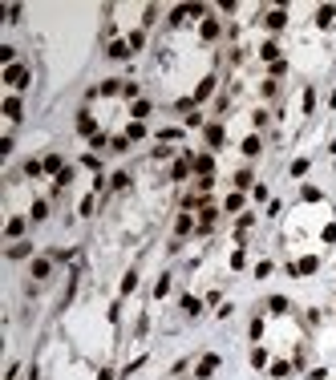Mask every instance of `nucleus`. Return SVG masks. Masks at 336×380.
Returning a JSON list of instances; mask_svg holds the SVG:
<instances>
[{"label": "nucleus", "instance_id": "17", "mask_svg": "<svg viewBox=\"0 0 336 380\" xmlns=\"http://www.w3.org/2000/svg\"><path fill=\"white\" fill-rule=\"evenodd\" d=\"M190 231H195L190 215H178V222H174V235H190Z\"/></svg>", "mask_w": 336, "mask_h": 380}, {"label": "nucleus", "instance_id": "1", "mask_svg": "<svg viewBox=\"0 0 336 380\" xmlns=\"http://www.w3.org/2000/svg\"><path fill=\"white\" fill-rule=\"evenodd\" d=\"M316 267H320V259H316V255H304V259H300V263H292L287 271H292V275H312Z\"/></svg>", "mask_w": 336, "mask_h": 380}, {"label": "nucleus", "instance_id": "26", "mask_svg": "<svg viewBox=\"0 0 336 380\" xmlns=\"http://www.w3.org/2000/svg\"><path fill=\"white\" fill-rule=\"evenodd\" d=\"M122 89H126V85H117V81H102V85H98V93H106V97H110V93H122Z\"/></svg>", "mask_w": 336, "mask_h": 380}, {"label": "nucleus", "instance_id": "25", "mask_svg": "<svg viewBox=\"0 0 336 380\" xmlns=\"http://www.w3.org/2000/svg\"><path fill=\"white\" fill-rule=\"evenodd\" d=\"M336 16V8H320V12H316V24H320V29H328V20H332Z\"/></svg>", "mask_w": 336, "mask_h": 380}, {"label": "nucleus", "instance_id": "21", "mask_svg": "<svg viewBox=\"0 0 336 380\" xmlns=\"http://www.w3.org/2000/svg\"><path fill=\"white\" fill-rule=\"evenodd\" d=\"M182 312H186V316H199V312H203V303H199L195 295H186V299H182Z\"/></svg>", "mask_w": 336, "mask_h": 380}, {"label": "nucleus", "instance_id": "2", "mask_svg": "<svg viewBox=\"0 0 336 380\" xmlns=\"http://www.w3.org/2000/svg\"><path fill=\"white\" fill-rule=\"evenodd\" d=\"M4 81H8L12 89H20V85H29V73H25L20 65H8V73H4Z\"/></svg>", "mask_w": 336, "mask_h": 380}, {"label": "nucleus", "instance_id": "8", "mask_svg": "<svg viewBox=\"0 0 336 380\" xmlns=\"http://www.w3.org/2000/svg\"><path fill=\"white\" fill-rule=\"evenodd\" d=\"M29 218H33V222H45V218H49V202H45V198H37V202L29 207Z\"/></svg>", "mask_w": 336, "mask_h": 380}, {"label": "nucleus", "instance_id": "18", "mask_svg": "<svg viewBox=\"0 0 336 380\" xmlns=\"http://www.w3.org/2000/svg\"><path fill=\"white\" fill-rule=\"evenodd\" d=\"M49 267H53L49 259H33V279H45V275H49Z\"/></svg>", "mask_w": 336, "mask_h": 380}, {"label": "nucleus", "instance_id": "9", "mask_svg": "<svg viewBox=\"0 0 336 380\" xmlns=\"http://www.w3.org/2000/svg\"><path fill=\"white\" fill-rule=\"evenodd\" d=\"M199 37H203V41H215V37H219V20H211V16H207V20L199 24Z\"/></svg>", "mask_w": 336, "mask_h": 380}, {"label": "nucleus", "instance_id": "20", "mask_svg": "<svg viewBox=\"0 0 336 380\" xmlns=\"http://www.w3.org/2000/svg\"><path fill=\"white\" fill-rule=\"evenodd\" d=\"M29 251H33V247H29V243H12V247H8V259H25V255H29Z\"/></svg>", "mask_w": 336, "mask_h": 380}, {"label": "nucleus", "instance_id": "32", "mask_svg": "<svg viewBox=\"0 0 336 380\" xmlns=\"http://www.w3.org/2000/svg\"><path fill=\"white\" fill-rule=\"evenodd\" d=\"M12 57H16V49H12V45H0V61H4V65H12Z\"/></svg>", "mask_w": 336, "mask_h": 380}, {"label": "nucleus", "instance_id": "19", "mask_svg": "<svg viewBox=\"0 0 336 380\" xmlns=\"http://www.w3.org/2000/svg\"><path fill=\"white\" fill-rule=\"evenodd\" d=\"M126 138H130V142H134V138H146V125H142V121H130V125H126Z\"/></svg>", "mask_w": 336, "mask_h": 380}, {"label": "nucleus", "instance_id": "29", "mask_svg": "<svg viewBox=\"0 0 336 380\" xmlns=\"http://www.w3.org/2000/svg\"><path fill=\"white\" fill-rule=\"evenodd\" d=\"M268 308H272V312H287V299H283V295H272Z\"/></svg>", "mask_w": 336, "mask_h": 380}, {"label": "nucleus", "instance_id": "5", "mask_svg": "<svg viewBox=\"0 0 336 380\" xmlns=\"http://www.w3.org/2000/svg\"><path fill=\"white\" fill-rule=\"evenodd\" d=\"M190 158H195V154H182V158H178V162H174V170H170V178H174V182H182V178H186V174H190Z\"/></svg>", "mask_w": 336, "mask_h": 380}, {"label": "nucleus", "instance_id": "35", "mask_svg": "<svg viewBox=\"0 0 336 380\" xmlns=\"http://www.w3.org/2000/svg\"><path fill=\"white\" fill-rule=\"evenodd\" d=\"M235 186H251V170H239L235 174Z\"/></svg>", "mask_w": 336, "mask_h": 380}, {"label": "nucleus", "instance_id": "28", "mask_svg": "<svg viewBox=\"0 0 336 380\" xmlns=\"http://www.w3.org/2000/svg\"><path fill=\"white\" fill-rule=\"evenodd\" d=\"M170 291V275H162V279H158V283H154V295H158V299H162V295H166Z\"/></svg>", "mask_w": 336, "mask_h": 380}, {"label": "nucleus", "instance_id": "14", "mask_svg": "<svg viewBox=\"0 0 336 380\" xmlns=\"http://www.w3.org/2000/svg\"><path fill=\"white\" fill-rule=\"evenodd\" d=\"M126 45H130V49H134V53H138V49H142V45H146V33H142V29H134V33H130V37H126Z\"/></svg>", "mask_w": 336, "mask_h": 380}, {"label": "nucleus", "instance_id": "16", "mask_svg": "<svg viewBox=\"0 0 336 380\" xmlns=\"http://www.w3.org/2000/svg\"><path fill=\"white\" fill-rule=\"evenodd\" d=\"M61 170H65L61 154H49V158H45V174H61Z\"/></svg>", "mask_w": 336, "mask_h": 380}, {"label": "nucleus", "instance_id": "4", "mask_svg": "<svg viewBox=\"0 0 336 380\" xmlns=\"http://www.w3.org/2000/svg\"><path fill=\"white\" fill-rule=\"evenodd\" d=\"M190 162H195V170H199V178H211V170H215V158H211V154H195Z\"/></svg>", "mask_w": 336, "mask_h": 380}, {"label": "nucleus", "instance_id": "27", "mask_svg": "<svg viewBox=\"0 0 336 380\" xmlns=\"http://www.w3.org/2000/svg\"><path fill=\"white\" fill-rule=\"evenodd\" d=\"M243 154L255 158V154H259V138H247V142H243Z\"/></svg>", "mask_w": 336, "mask_h": 380}, {"label": "nucleus", "instance_id": "7", "mask_svg": "<svg viewBox=\"0 0 336 380\" xmlns=\"http://www.w3.org/2000/svg\"><path fill=\"white\" fill-rule=\"evenodd\" d=\"M211 89H215V73H207V77L199 81V89H195V102H207V97H211Z\"/></svg>", "mask_w": 336, "mask_h": 380}, {"label": "nucleus", "instance_id": "23", "mask_svg": "<svg viewBox=\"0 0 336 380\" xmlns=\"http://www.w3.org/2000/svg\"><path fill=\"white\" fill-rule=\"evenodd\" d=\"M138 287V271H126V279H122V295H130Z\"/></svg>", "mask_w": 336, "mask_h": 380}, {"label": "nucleus", "instance_id": "6", "mask_svg": "<svg viewBox=\"0 0 336 380\" xmlns=\"http://www.w3.org/2000/svg\"><path fill=\"white\" fill-rule=\"evenodd\" d=\"M215 368H219V356H203V360H199V368H195V376L207 380L211 372H215Z\"/></svg>", "mask_w": 336, "mask_h": 380}, {"label": "nucleus", "instance_id": "13", "mask_svg": "<svg viewBox=\"0 0 336 380\" xmlns=\"http://www.w3.org/2000/svg\"><path fill=\"white\" fill-rule=\"evenodd\" d=\"M4 117L8 121H20V97H8L4 102Z\"/></svg>", "mask_w": 336, "mask_h": 380}, {"label": "nucleus", "instance_id": "15", "mask_svg": "<svg viewBox=\"0 0 336 380\" xmlns=\"http://www.w3.org/2000/svg\"><path fill=\"white\" fill-rule=\"evenodd\" d=\"M4 235H8V239H20V235H25V218H12V222L4 226Z\"/></svg>", "mask_w": 336, "mask_h": 380}, {"label": "nucleus", "instance_id": "34", "mask_svg": "<svg viewBox=\"0 0 336 380\" xmlns=\"http://www.w3.org/2000/svg\"><path fill=\"white\" fill-rule=\"evenodd\" d=\"M292 174H296V178H300V174H308V158H296V162H292Z\"/></svg>", "mask_w": 336, "mask_h": 380}, {"label": "nucleus", "instance_id": "31", "mask_svg": "<svg viewBox=\"0 0 336 380\" xmlns=\"http://www.w3.org/2000/svg\"><path fill=\"white\" fill-rule=\"evenodd\" d=\"M223 207H227V211H239V207H243V194H227Z\"/></svg>", "mask_w": 336, "mask_h": 380}, {"label": "nucleus", "instance_id": "12", "mask_svg": "<svg viewBox=\"0 0 336 380\" xmlns=\"http://www.w3.org/2000/svg\"><path fill=\"white\" fill-rule=\"evenodd\" d=\"M223 125H219V121H211V125H207V142H211V146H223Z\"/></svg>", "mask_w": 336, "mask_h": 380}, {"label": "nucleus", "instance_id": "33", "mask_svg": "<svg viewBox=\"0 0 336 380\" xmlns=\"http://www.w3.org/2000/svg\"><path fill=\"white\" fill-rule=\"evenodd\" d=\"M146 113H150V102H134V121H138V117H146Z\"/></svg>", "mask_w": 336, "mask_h": 380}, {"label": "nucleus", "instance_id": "24", "mask_svg": "<svg viewBox=\"0 0 336 380\" xmlns=\"http://www.w3.org/2000/svg\"><path fill=\"white\" fill-rule=\"evenodd\" d=\"M259 57H263V61H272V65H276V61H280V49H276V45H272V41H268V45H263V49H259Z\"/></svg>", "mask_w": 336, "mask_h": 380}, {"label": "nucleus", "instance_id": "3", "mask_svg": "<svg viewBox=\"0 0 336 380\" xmlns=\"http://www.w3.org/2000/svg\"><path fill=\"white\" fill-rule=\"evenodd\" d=\"M77 134H85V138H98V134H102L98 121H93V113H81V117H77Z\"/></svg>", "mask_w": 336, "mask_h": 380}, {"label": "nucleus", "instance_id": "22", "mask_svg": "<svg viewBox=\"0 0 336 380\" xmlns=\"http://www.w3.org/2000/svg\"><path fill=\"white\" fill-rule=\"evenodd\" d=\"M110 186H113V190H126V186H130V174H126V170H117V174L110 178Z\"/></svg>", "mask_w": 336, "mask_h": 380}, {"label": "nucleus", "instance_id": "30", "mask_svg": "<svg viewBox=\"0 0 336 380\" xmlns=\"http://www.w3.org/2000/svg\"><path fill=\"white\" fill-rule=\"evenodd\" d=\"M251 364H255V368H263V364H268V352H263V348H255V352H251Z\"/></svg>", "mask_w": 336, "mask_h": 380}, {"label": "nucleus", "instance_id": "10", "mask_svg": "<svg viewBox=\"0 0 336 380\" xmlns=\"http://www.w3.org/2000/svg\"><path fill=\"white\" fill-rule=\"evenodd\" d=\"M283 24H287V20H283V12H280V8H276V12H268V16H263V29H272V33H280Z\"/></svg>", "mask_w": 336, "mask_h": 380}, {"label": "nucleus", "instance_id": "11", "mask_svg": "<svg viewBox=\"0 0 336 380\" xmlns=\"http://www.w3.org/2000/svg\"><path fill=\"white\" fill-rule=\"evenodd\" d=\"M130 53H134V49H130L126 41H113V45H110V61H126Z\"/></svg>", "mask_w": 336, "mask_h": 380}]
</instances>
